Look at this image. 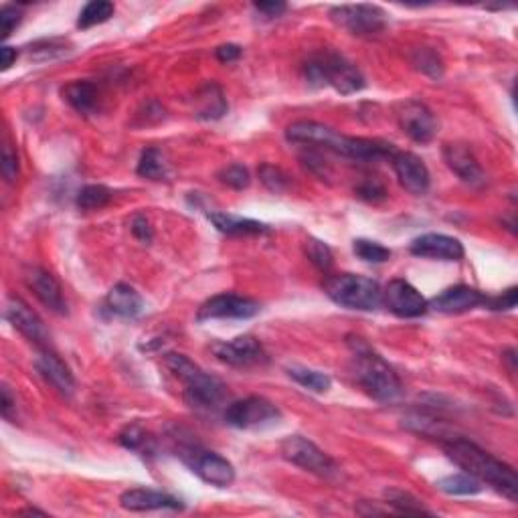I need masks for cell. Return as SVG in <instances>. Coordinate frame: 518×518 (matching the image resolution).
I'll return each instance as SVG.
<instances>
[{"instance_id": "cell-1", "label": "cell", "mask_w": 518, "mask_h": 518, "mask_svg": "<svg viewBox=\"0 0 518 518\" xmlns=\"http://www.w3.org/2000/svg\"><path fill=\"white\" fill-rule=\"evenodd\" d=\"M444 450L448 458L464 472L472 474L482 484L492 486L496 492L506 496L510 502L518 499V478L513 466L494 458L492 453L478 448L474 442H468L464 437H450L444 444Z\"/></svg>"}, {"instance_id": "cell-2", "label": "cell", "mask_w": 518, "mask_h": 518, "mask_svg": "<svg viewBox=\"0 0 518 518\" xmlns=\"http://www.w3.org/2000/svg\"><path fill=\"white\" fill-rule=\"evenodd\" d=\"M346 344L352 352L354 377L375 401L393 403L401 395V381L377 351H373L363 338L351 335Z\"/></svg>"}, {"instance_id": "cell-3", "label": "cell", "mask_w": 518, "mask_h": 518, "mask_svg": "<svg viewBox=\"0 0 518 518\" xmlns=\"http://www.w3.org/2000/svg\"><path fill=\"white\" fill-rule=\"evenodd\" d=\"M166 367L176 379L182 381L184 385V401L189 407L198 411L217 409L227 397V389L221 381L213 375L205 373L201 367L195 365L189 357L181 352L166 354Z\"/></svg>"}, {"instance_id": "cell-4", "label": "cell", "mask_w": 518, "mask_h": 518, "mask_svg": "<svg viewBox=\"0 0 518 518\" xmlns=\"http://www.w3.org/2000/svg\"><path fill=\"white\" fill-rule=\"evenodd\" d=\"M304 77L310 85H316V88L330 85L332 89H336L343 96L357 94L367 85L365 75L360 73V69L354 63L343 55L330 51L318 53L308 59L306 66H304Z\"/></svg>"}, {"instance_id": "cell-5", "label": "cell", "mask_w": 518, "mask_h": 518, "mask_svg": "<svg viewBox=\"0 0 518 518\" xmlns=\"http://www.w3.org/2000/svg\"><path fill=\"white\" fill-rule=\"evenodd\" d=\"M324 292L338 306L349 310L371 312L377 310L383 304V290L379 282H375L367 275L357 274H338L330 275L324 282Z\"/></svg>"}, {"instance_id": "cell-6", "label": "cell", "mask_w": 518, "mask_h": 518, "mask_svg": "<svg viewBox=\"0 0 518 518\" xmlns=\"http://www.w3.org/2000/svg\"><path fill=\"white\" fill-rule=\"evenodd\" d=\"M176 456H179L184 464L190 468V472L197 474L198 478L207 484L215 486V488H229L233 482H236V468L225 460L223 456H219L215 452L203 450L198 445H181L176 450Z\"/></svg>"}, {"instance_id": "cell-7", "label": "cell", "mask_w": 518, "mask_h": 518, "mask_svg": "<svg viewBox=\"0 0 518 518\" xmlns=\"http://www.w3.org/2000/svg\"><path fill=\"white\" fill-rule=\"evenodd\" d=\"M332 23L354 37H375L387 27V12L377 4H340L330 9Z\"/></svg>"}, {"instance_id": "cell-8", "label": "cell", "mask_w": 518, "mask_h": 518, "mask_svg": "<svg viewBox=\"0 0 518 518\" xmlns=\"http://www.w3.org/2000/svg\"><path fill=\"white\" fill-rule=\"evenodd\" d=\"M282 417V411L275 403L266 397H245V399L233 401L225 409V421L237 429H253L261 425L274 423Z\"/></svg>"}, {"instance_id": "cell-9", "label": "cell", "mask_w": 518, "mask_h": 518, "mask_svg": "<svg viewBox=\"0 0 518 518\" xmlns=\"http://www.w3.org/2000/svg\"><path fill=\"white\" fill-rule=\"evenodd\" d=\"M282 456L302 470L318 474V476H330L336 472V464L329 453L318 448L314 442L302 436H290L280 445Z\"/></svg>"}, {"instance_id": "cell-10", "label": "cell", "mask_w": 518, "mask_h": 518, "mask_svg": "<svg viewBox=\"0 0 518 518\" xmlns=\"http://www.w3.org/2000/svg\"><path fill=\"white\" fill-rule=\"evenodd\" d=\"M286 138L288 142H292V144L321 148V151L335 152L338 156H344L346 144H349V136L338 134L336 130H332L330 126L308 122V120H300V122L290 124L286 130Z\"/></svg>"}, {"instance_id": "cell-11", "label": "cell", "mask_w": 518, "mask_h": 518, "mask_svg": "<svg viewBox=\"0 0 518 518\" xmlns=\"http://www.w3.org/2000/svg\"><path fill=\"white\" fill-rule=\"evenodd\" d=\"M261 310L259 302L237 294H219L209 298L197 312L198 322L207 321H247Z\"/></svg>"}, {"instance_id": "cell-12", "label": "cell", "mask_w": 518, "mask_h": 518, "mask_svg": "<svg viewBox=\"0 0 518 518\" xmlns=\"http://www.w3.org/2000/svg\"><path fill=\"white\" fill-rule=\"evenodd\" d=\"M397 122L417 144H428L437 134V120L428 105L417 99H407L397 110Z\"/></svg>"}, {"instance_id": "cell-13", "label": "cell", "mask_w": 518, "mask_h": 518, "mask_svg": "<svg viewBox=\"0 0 518 518\" xmlns=\"http://www.w3.org/2000/svg\"><path fill=\"white\" fill-rule=\"evenodd\" d=\"M213 354L221 360V363L236 367V368H251L266 363V351L261 343L251 335L237 336L227 343L213 344Z\"/></svg>"}, {"instance_id": "cell-14", "label": "cell", "mask_w": 518, "mask_h": 518, "mask_svg": "<svg viewBox=\"0 0 518 518\" xmlns=\"http://www.w3.org/2000/svg\"><path fill=\"white\" fill-rule=\"evenodd\" d=\"M383 304L399 318H420L429 310L428 300L406 280H393L383 290Z\"/></svg>"}, {"instance_id": "cell-15", "label": "cell", "mask_w": 518, "mask_h": 518, "mask_svg": "<svg viewBox=\"0 0 518 518\" xmlns=\"http://www.w3.org/2000/svg\"><path fill=\"white\" fill-rule=\"evenodd\" d=\"M4 316L12 324V329H17L33 344H37L39 349H47L49 332L45 324H43L41 318L20 298H9V302L4 306Z\"/></svg>"}, {"instance_id": "cell-16", "label": "cell", "mask_w": 518, "mask_h": 518, "mask_svg": "<svg viewBox=\"0 0 518 518\" xmlns=\"http://www.w3.org/2000/svg\"><path fill=\"white\" fill-rule=\"evenodd\" d=\"M393 170L399 179V184L411 195H425L429 190L431 176L425 162L414 152H399L397 151L391 158Z\"/></svg>"}, {"instance_id": "cell-17", "label": "cell", "mask_w": 518, "mask_h": 518, "mask_svg": "<svg viewBox=\"0 0 518 518\" xmlns=\"http://www.w3.org/2000/svg\"><path fill=\"white\" fill-rule=\"evenodd\" d=\"M411 253L417 258L442 259V261H462L466 250L460 239L444 236V233H425L411 241Z\"/></svg>"}, {"instance_id": "cell-18", "label": "cell", "mask_w": 518, "mask_h": 518, "mask_svg": "<svg viewBox=\"0 0 518 518\" xmlns=\"http://www.w3.org/2000/svg\"><path fill=\"white\" fill-rule=\"evenodd\" d=\"M486 300L488 296L476 288L453 286L437 294L434 300L428 302V306L439 312V314H464V312L486 306Z\"/></svg>"}, {"instance_id": "cell-19", "label": "cell", "mask_w": 518, "mask_h": 518, "mask_svg": "<svg viewBox=\"0 0 518 518\" xmlns=\"http://www.w3.org/2000/svg\"><path fill=\"white\" fill-rule=\"evenodd\" d=\"M25 282L47 310H51L55 312V314H61V316L67 314V302H66V296H63L59 282H57L47 269L28 267L25 272Z\"/></svg>"}, {"instance_id": "cell-20", "label": "cell", "mask_w": 518, "mask_h": 518, "mask_svg": "<svg viewBox=\"0 0 518 518\" xmlns=\"http://www.w3.org/2000/svg\"><path fill=\"white\" fill-rule=\"evenodd\" d=\"M120 505L130 513H151V510H182V500L173 494L152 491V488H132L120 496Z\"/></svg>"}, {"instance_id": "cell-21", "label": "cell", "mask_w": 518, "mask_h": 518, "mask_svg": "<svg viewBox=\"0 0 518 518\" xmlns=\"http://www.w3.org/2000/svg\"><path fill=\"white\" fill-rule=\"evenodd\" d=\"M444 160L452 173L462 182L470 184V187H480V184L486 182V174L482 170L478 158L464 144H445Z\"/></svg>"}, {"instance_id": "cell-22", "label": "cell", "mask_w": 518, "mask_h": 518, "mask_svg": "<svg viewBox=\"0 0 518 518\" xmlns=\"http://www.w3.org/2000/svg\"><path fill=\"white\" fill-rule=\"evenodd\" d=\"M37 371L41 373V377L59 391L61 395L71 397L75 391V379L71 375L69 367L63 363V360L57 357L53 351L49 349H41L39 357H37Z\"/></svg>"}, {"instance_id": "cell-23", "label": "cell", "mask_w": 518, "mask_h": 518, "mask_svg": "<svg viewBox=\"0 0 518 518\" xmlns=\"http://www.w3.org/2000/svg\"><path fill=\"white\" fill-rule=\"evenodd\" d=\"M105 308H108L110 314L128 321V318H136L142 314L144 300L136 292V288L128 286V283H118L105 296Z\"/></svg>"}, {"instance_id": "cell-24", "label": "cell", "mask_w": 518, "mask_h": 518, "mask_svg": "<svg viewBox=\"0 0 518 518\" xmlns=\"http://www.w3.org/2000/svg\"><path fill=\"white\" fill-rule=\"evenodd\" d=\"M209 221L215 225L217 231L225 233V236H264V233L269 231V225L266 223L221 211L209 213Z\"/></svg>"}, {"instance_id": "cell-25", "label": "cell", "mask_w": 518, "mask_h": 518, "mask_svg": "<svg viewBox=\"0 0 518 518\" xmlns=\"http://www.w3.org/2000/svg\"><path fill=\"white\" fill-rule=\"evenodd\" d=\"M63 97L75 112L83 113V116H91L97 110L99 91L97 85L91 81H71L63 88Z\"/></svg>"}, {"instance_id": "cell-26", "label": "cell", "mask_w": 518, "mask_h": 518, "mask_svg": "<svg viewBox=\"0 0 518 518\" xmlns=\"http://www.w3.org/2000/svg\"><path fill=\"white\" fill-rule=\"evenodd\" d=\"M229 105H227V99L223 91L215 83H207L205 88L197 94V108L195 116L201 120H219L223 118Z\"/></svg>"}, {"instance_id": "cell-27", "label": "cell", "mask_w": 518, "mask_h": 518, "mask_svg": "<svg viewBox=\"0 0 518 518\" xmlns=\"http://www.w3.org/2000/svg\"><path fill=\"white\" fill-rule=\"evenodd\" d=\"M436 486L444 494H450V496H474L484 491V484L468 472L450 474V476L437 480Z\"/></svg>"}, {"instance_id": "cell-28", "label": "cell", "mask_w": 518, "mask_h": 518, "mask_svg": "<svg viewBox=\"0 0 518 518\" xmlns=\"http://www.w3.org/2000/svg\"><path fill=\"white\" fill-rule=\"evenodd\" d=\"M288 375L290 379H294L298 385L312 393H326L332 387V379L329 375L310 367H290Z\"/></svg>"}, {"instance_id": "cell-29", "label": "cell", "mask_w": 518, "mask_h": 518, "mask_svg": "<svg viewBox=\"0 0 518 518\" xmlns=\"http://www.w3.org/2000/svg\"><path fill=\"white\" fill-rule=\"evenodd\" d=\"M136 173L138 176H142V179H148V181L166 179L168 166H166L165 154H162L158 148H146L138 160Z\"/></svg>"}, {"instance_id": "cell-30", "label": "cell", "mask_w": 518, "mask_h": 518, "mask_svg": "<svg viewBox=\"0 0 518 518\" xmlns=\"http://www.w3.org/2000/svg\"><path fill=\"white\" fill-rule=\"evenodd\" d=\"M116 12V6L113 3H108V0H91L81 9L80 19H77V27L80 28H91L96 25H104L113 17Z\"/></svg>"}, {"instance_id": "cell-31", "label": "cell", "mask_w": 518, "mask_h": 518, "mask_svg": "<svg viewBox=\"0 0 518 518\" xmlns=\"http://www.w3.org/2000/svg\"><path fill=\"white\" fill-rule=\"evenodd\" d=\"M389 510L399 514H431V510L423 506V502L409 492L403 491H387L385 492Z\"/></svg>"}, {"instance_id": "cell-32", "label": "cell", "mask_w": 518, "mask_h": 518, "mask_svg": "<svg viewBox=\"0 0 518 518\" xmlns=\"http://www.w3.org/2000/svg\"><path fill=\"white\" fill-rule=\"evenodd\" d=\"M112 190L104 184H88L77 193V207L81 211H97L104 209L112 201Z\"/></svg>"}, {"instance_id": "cell-33", "label": "cell", "mask_w": 518, "mask_h": 518, "mask_svg": "<svg viewBox=\"0 0 518 518\" xmlns=\"http://www.w3.org/2000/svg\"><path fill=\"white\" fill-rule=\"evenodd\" d=\"M352 251L359 259L367 261V264H385V261L391 259V250L381 245L379 241L371 239H354Z\"/></svg>"}, {"instance_id": "cell-34", "label": "cell", "mask_w": 518, "mask_h": 518, "mask_svg": "<svg viewBox=\"0 0 518 518\" xmlns=\"http://www.w3.org/2000/svg\"><path fill=\"white\" fill-rule=\"evenodd\" d=\"M411 63H414L415 69H420L421 73L429 75L431 80H442L444 77V61L434 49H415L414 55H411Z\"/></svg>"}, {"instance_id": "cell-35", "label": "cell", "mask_w": 518, "mask_h": 518, "mask_svg": "<svg viewBox=\"0 0 518 518\" xmlns=\"http://www.w3.org/2000/svg\"><path fill=\"white\" fill-rule=\"evenodd\" d=\"M120 444L126 450L132 452H152V437L146 434L144 429H140L138 425H130L120 434Z\"/></svg>"}, {"instance_id": "cell-36", "label": "cell", "mask_w": 518, "mask_h": 518, "mask_svg": "<svg viewBox=\"0 0 518 518\" xmlns=\"http://www.w3.org/2000/svg\"><path fill=\"white\" fill-rule=\"evenodd\" d=\"M306 255H308V259L312 261V264L321 269V272H329V269L332 267V261H335L330 247L326 245L324 241L314 239V237H310L306 241Z\"/></svg>"}, {"instance_id": "cell-37", "label": "cell", "mask_w": 518, "mask_h": 518, "mask_svg": "<svg viewBox=\"0 0 518 518\" xmlns=\"http://www.w3.org/2000/svg\"><path fill=\"white\" fill-rule=\"evenodd\" d=\"M219 181L236 190H244L250 187L251 176H250V170H247L244 165H229L219 173Z\"/></svg>"}, {"instance_id": "cell-38", "label": "cell", "mask_w": 518, "mask_h": 518, "mask_svg": "<svg viewBox=\"0 0 518 518\" xmlns=\"http://www.w3.org/2000/svg\"><path fill=\"white\" fill-rule=\"evenodd\" d=\"M259 179L266 184V189L272 190V193H283L288 189V174L283 173L282 168L272 166V165H261L259 166Z\"/></svg>"}, {"instance_id": "cell-39", "label": "cell", "mask_w": 518, "mask_h": 518, "mask_svg": "<svg viewBox=\"0 0 518 518\" xmlns=\"http://www.w3.org/2000/svg\"><path fill=\"white\" fill-rule=\"evenodd\" d=\"M23 20V9L20 6H12V4H4L0 9V35L3 39H9L14 28L20 25Z\"/></svg>"}, {"instance_id": "cell-40", "label": "cell", "mask_w": 518, "mask_h": 518, "mask_svg": "<svg viewBox=\"0 0 518 518\" xmlns=\"http://www.w3.org/2000/svg\"><path fill=\"white\" fill-rule=\"evenodd\" d=\"M516 300H518V290L513 286V288H508L506 292H502L500 296H488L486 308L496 310V312H506V310L516 308Z\"/></svg>"}, {"instance_id": "cell-41", "label": "cell", "mask_w": 518, "mask_h": 518, "mask_svg": "<svg viewBox=\"0 0 518 518\" xmlns=\"http://www.w3.org/2000/svg\"><path fill=\"white\" fill-rule=\"evenodd\" d=\"M0 170H3V176L6 182H14L19 176V158L17 154L12 152V148L9 144H4L3 148V162H0Z\"/></svg>"}, {"instance_id": "cell-42", "label": "cell", "mask_w": 518, "mask_h": 518, "mask_svg": "<svg viewBox=\"0 0 518 518\" xmlns=\"http://www.w3.org/2000/svg\"><path fill=\"white\" fill-rule=\"evenodd\" d=\"M132 236L136 237V239H140L142 244H151V241L154 239V229H152V223L148 221V219L144 217V215H138V217H134V221H132Z\"/></svg>"}, {"instance_id": "cell-43", "label": "cell", "mask_w": 518, "mask_h": 518, "mask_svg": "<svg viewBox=\"0 0 518 518\" xmlns=\"http://www.w3.org/2000/svg\"><path fill=\"white\" fill-rule=\"evenodd\" d=\"M357 195L360 198H365V201H368V203H377V201H381V198L387 197L385 189H383L379 182H371V181L360 184V187L357 189Z\"/></svg>"}, {"instance_id": "cell-44", "label": "cell", "mask_w": 518, "mask_h": 518, "mask_svg": "<svg viewBox=\"0 0 518 518\" xmlns=\"http://www.w3.org/2000/svg\"><path fill=\"white\" fill-rule=\"evenodd\" d=\"M253 9L264 14L266 19H278L280 14L286 12L288 4L286 3H255Z\"/></svg>"}, {"instance_id": "cell-45", "label": "cell", "mask_w": 518, "mask_h": 518, "mask_svg": "<svg viewBox=\"0 0 518 518\" xmlns=\"http://www.w3.org/2000/svg\"><path fill=\"white\" fill-rule=\"evenodd\" d=\"M241 53H244V49H241L239 45H233V43H227V45L217 47L215 57L221 63H233V61L239 59Z\"/></svg>"}, {"instance_id": "cell-46", "label": "cell", "mask_w": 518, "mask_h": 518, "mask_svg": "<svg viewBox=\"0 0 518 518\" xmlns=\"http://www.w3.org/2000/svg\"><path fill=\"white\" fill-rule=\"evenodd\" d=\"M17 57H19V51L14 47L4 45L3 49H0V67H3V71L11 69L12 63L17 61Z\"/></svg>"}, {"instance_id": "cell-47", "label": "cell", "mask_w": 518, "mask_h": 518, "mask_svg": "<svg viewBox=\"0 0 518 518\" xmlns=\"http://www.w3.org/2000/svg\"><path fill=\"white\" fill-rule=\"evenodd\" d=\"M14 407H17V401L12 399L11 389L3 385V403H0V411H3V415L6 417V420H11V409Z\"/></svg>"}, {"instance_id": "cell-48", "label": "cell", "mask_w": 518, "mask_h": 518, "mask_svg": "<svg viewBox=\"0 0 518 518\" xmlns=\"http://www.w3.org/2000/svg\"><path fill=\"white\" fill-rule=\"evenodd\" d=\"M20 514H43V516H45V513H43V510H37V508H27Z\"/></svg>"}]
</instances>
